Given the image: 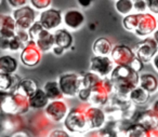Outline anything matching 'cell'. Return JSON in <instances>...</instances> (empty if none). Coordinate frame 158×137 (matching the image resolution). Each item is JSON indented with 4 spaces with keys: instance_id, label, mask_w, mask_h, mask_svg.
Segmentation results:
<instances>
[{
    "instance_id": "obj_1",
    "label": "cell",
    "mask_w": 158,
    "mask_h": 137,
    "mask_svg": "<svg viewBox=\"0 0 158 137\" xmlns=\"http://www.w3.org/2000/svg\"><path fill=\"white\" fill-rule=\"evenodd\" d=\"M110 79L119 96L129 95L130 92L140 84L139 71L126 65H117L110 72Z\"/></svg>"
},
{
    "instance_id": "obj_2",
    "label": "cell",
    "mask_w": 158,
    "mask_h": 137,
    "mask_svg": "<svg viewBox=\"0 0 158 137\" xmlns=\"http://www.w3.org/2000/svg\"><path fill=\"white\" fill-rule=\"evenodd\" d=\"M31 108L28 96L20 92L1 91V110L2 113L9 115H23Z\"/></svg>"
},
{
    "instance_id": "obj_3",
    "label": "cell",
    "mask_w": 158,
    "mask_h": 137,
    "mask_svg": "<svg viewBox=\"0 0 158 137\" xmlns=\"http://www.w3.org/2000/svg\"><path fill=\"white\" fill-rule=\"evenodd\" d=\"M64 126L70 133H84L89 130L85 110L81 108H73L64 119Z\"/></svg>"
},
{
    "instance_id": "obj_4",
    "label": "cell",
    "mask_w": 158,
    "mask_h": 137,
    "mask_svg": "<svg viewBox=\"0 0 158 137\" xmlns=\"http://www.w3.org/2000/svg\"><path fill=\"white\" fill-rule=\"evenodd\" d=\"M59 84L64 96L74 97L81 87V78L76 74H64L59 77Z\"/></svg>"
},
{
    "instance_id": "obj_5",
    "label": "cell",
    "mask_w": 158,
    "mask_h": 137,
    "mask_svg": "<svg viewBox=\"0 0 158 137\" xmlns=\"http://www.w3.org/2000/svg\"><path fill=\"white\" fill-rule=\"evenodd\" d=\"M110 57L116 65L131 66L133 61L136 58V54L130 46L126 44H116L110 52Z\"/></svg>"
},
{
    "instance_id": "obj_6",
    "label": "cell",
    "mask_w": 158,
    "mask_h": 137,
    "mask_svg": "<svg viewBox=\"0 0 158 137\" xmlns=\"http://www.w3.org/2000/svg\"><path fill=\"white\" fill-rule=\"evenodd\" d=\"M41 52L42 51L38 48L36 42L31 39L28 42H26V46L22 50L20 56L21 62L27 67H35L41 59Z\"/></svg>"
},
{
    "instance_id": "obj_7",
    "label": "cell",
    "mask_w": 158,
    "mask_h": 137,
    "mask_svg": "<svg viewBox=\"0 0 158 137\" xmlns=\"http://www.w3.org/2000/svg\"><path fill=\"white\" fill-rule=\"evenodd\" d=\"M158 52V43L154 38H146L138 43L135 54L143 63L153 61L154 56Z\"/></svg>"
},
{
    "instance_id": "obj_8",
    "label": "cell",
    "mask_w": 158,
    "mask_h": 137,
    "mask_svg": "<svg viewBox=\"0 0 158 137\" xmlns=\"http://www.w3.org/2000/svg\"><path fill=\"white\" fill-rule=\"evenodd\" d=\"M13 18L18 25V28L21 29H29L31 26L36 22V13L33 8L29 6H23L21 8L14 10Z\"/></svg>"
},
{
    "instance_id": "obj_9",
    "label": "cell",
    "mask_w": 158,
    "mask_h": 137,
    "mask_svg": "<svg viewBox=\"0 0 158 137\" xmlns=\"http://www.w3.org/2000/svg\"><path fill=\"white\" fill-rule=\"evenodd\" d=\"M114 61L107 55H94L90 61V70L101 77H106L113 71Z\"/></svg>"
},
{
    "instance_id": "obj_10",
    "label": "cell",
    "mask_w": 158,
    "mask_h": 137,
    "mask_svg": "<svg viewBox=\"0 0 158 137\" xmlns=\"http://www.w3.org/2000/svg\"><path fill=\"white\" fill-rule=\"evenodd\" d=\"M68 113V107L62 99L51 100L46 107V115L51 121L61 122Z\"/></svg>"
},
{
    "instance_id": "obj_11",
    "label": "cell",
    "mask_w": 158,
    "mask_h": 137,
    "mask_svg": "<svg viewBox=\"0 0 158 137\" xmlns=\"http://www.w3.org/2000/svg\"><path fill=\"white\" fill-rule=\"evenodd\" d=\"M64 18H62L61 11L56 9H48L44 10L40 13L39 22L46 29H55L62 24V21Z\"/></svg>"
},
{
    "instance_id": "obj_12",
    "label": "cell",
    "mask_w": 158,
    "mask_h": 137,
    "mask_svg": "<svg viewBox=\"0 0 158 137\" xmlns=\"http://www.w3.org/2000/svg\"><path fill=\"white\" fill-rule=\"evenodd\" d=\"M158 23L157 20L154 18L153 14L151 13H141L140 15V21L139 24L136 26L134 33L138 36H148L151 34H154V31L156 30Z\"/></svg>"
},
{
    "instance_id": "obj_13",
    "label": "cell",
    "mask_w": 158,
    "mask_h": 137,
    "mask_svg": "<svg viewBox=\"0 0 158 137\" xmlns=\"http://www.w3.org/2000/svg\"><path fill=\"white\" fill-rule=\"evenodd\" d=\"M89 130H99L104 125L106 120L105 112L100 107H89L85 110Z\"/></svg>"
},
{
    "instance_id": "obj_14",
    "label": "cell",
    "mask_w": 158,
    "mask_h": 137,
    "mask_svg": "<svg viewBox=\"0 0 158 137\" xmlns=\"http://www.w3.org/2000/svg\"><path fill=\"white\" fill-rule=\"evenodd\" d=\"M34 41L36 42L37 46L42 51V52H47L53 49L55 46V37L54 34H51L49 29L44 28L39 31L37 36L35 37Z\"/></svg>"
},
{
    "instance_id": "obj_15",
    "label": "cell",
    "mask_w": 158,
    "mask_h": 137,
    "mask_svg": "<svg viewBox=\"0 0 158 137\" xmlns=\"http://www.w3.org/2000/svg\"><path fill=\"white\" fill-rule=\"evenodd\" d=\"M16 27H18V25H16L14 18L10 15H6V14L1 15V18H0V35H1V38L11 39V38L15 37Z\"/></svg>"
},
{
    "instance_id": "obj_16",
    "label": "cell",
    "mask_w": 158,
    "mask_h": 137,
    "mask_svg": "<svg viewBox=\"0 0 158 137\" xmlns=\"http://www.w3.org/2000/svg\"><path fill=\"white\" fill-rule=\"evenodd\" d=\"M21 78L14 74H0V89L2 92H15L21 83Z\"/></svg>"
},
{
    "instance_id": "obj_17",
    "label": "cell",
    "mask_w": 158,
    "mask_h": 137,
    "mask_svg": "<svg viewBox=\"0 0 158 137\" xmlns=\"http://www.w3.org/2000/svg\"><path fill=\"white\" fill-rule=\"evenodd\" d=\"M64 23L70 29H78L85 22V15L79 10H68L64 14Z\"/></svg>"
},
{
    "instance_id": "obj_18",
    "label": "cell",
    "mask_w": 158,
    "mask_h": 137,
    "mask_svg": "<svg viewBox=\"0 0 158 137\" xmlns=\"http://www.w3.org/2000/svg\"><path fill=\"white\" fill-rule=\"evenodd\" d=\"M28 100H29V105H31V108L41 109V108H46L48 106L49 102H50V98L48 97L44 90L37 89L28 97Z\"/></svg>"
},
{
    "instance_id": "obj_19",
    "label": "cell",
    "mask_w": 158,
    "mask_h": 137,
    "mask_svg": "<svg viewBox=\"0 0 158 137\" xmlns=\"http://www.w3.org/2000/svg\"><path fill=\"white\" fill-rule=\"evenodd\" d=\"M113 50L112 42L105 37H100L93 42L92 51L94 55H108Z\"/></svg>"
},
{
    "instance_id": "obj_20",
    "label": "cell",
    "mask_w": 158,
    "mask_h": 137,
    "mask_svg": "<svg viewBox=\"0 0 158 137\" xmlns=\"http://www.w3.org/2000/svg\"><path fill=\"white\" fill-rule=\"evenodd\" d=\"M54 37H55V46H59L61 48L68 50L70 46H73V36L66 29H57L54 33Z\"/></svg>"
},
{
    "instance_id": "obj_21",
    "label": "cell",
    "mask_w": 158,
    "mask_h": 137,
    "mask_svg": "<svg viewBox=\"0 0 158 137\" xmlns=\"http://www.w3.org/2000/svg\"><path fill=\"white\" fill-rule=\"evenodd\" d=\"M149 92L143 89L142 87H136L130 92L129 98L131 102L135 103L136 105H145L149 100Z\"/></svg>"
},
{
    "instance_id": "obj_22",
    "label": "cell",
    "mask_w": 158,
    "mask_h": 137,
    "mask_svg": "<svg viewBox=\"0 0 158 137\" xmlns=\"http://www.w3.org/2000/svg\"><path fill=\"white\" fill-rule=\"evenodd\" d=\"M140 87L148 91L149 93H155L158 90V80L152 74H143L140 76Z\"/></svg>"
},
{
    "instance_id": "obj_23",
    "label": "cell",
    "mask_w": 158,
    "mask_h": 137,
    "mask_svg": "<svg viewBox=\"0 0 158 137\" xmlns=\"http://www.w3.org/2000/svg\"><path fill=\"white\" fill-rule=\"evenodd\" d=\"M44 92L47 93L48 97L50 98V100H56V99H62V97L64 96L63 92H62L61 87H60L59 81H48L44 87Z\"/></svg>"
},
{
    "instance_id": "obj_24",
    "label": "cell",
    "mask_w": 158,
    "mask_h": 137,
    "mask_svg": "<svg viewBox=\"0 0 158 137\" xmlns=\"http://www.w3.org/2000/svg\"><path fill=\"white\" fill-rule=\"evenodd\" d=\"M18 69V62L11 55H3L0 57V70L6 74H14Z\"/></svg>"
},
{
    "instance_id": "obj_25",
    "label": "cell",
    "mask_w": 158,
    "mask_h": 137,
    "mask_svg": "<svg viewBox=\"0 0 158 137\" xmlns=\"http://www.w3.org/2000/svg\"><path fill=\"white\" fill-rule=\"evenodd\" d=\"M127 135L128 136H132V137H142V136H149V132L151 130L147 128L144 124L139 123V122H135V123L131 124L129 127L127 128Z\"/></svg>"
},
{
    "instance_id": "obj_26",
    "label": "cell",
    "mask_w": 158,
    "mask_h": 137,
    "mask_svg": "<svg viewBox=\"0 0 158 137\" xmlns=\"http://www.w3.org/2000/svg\"><path fill=\"white\" fill-rule=\"evenodd\" d=\"M37 89H39V87H38V84L35 80H31V79H24V80L21 81L20 85H19L16 91L29 97V96H31Z\"/></svg>"
},
{
    "instance_id": "obj_27",
    "label": "cell",
    "mask_w": 158,
    "mask_h": 137,
    "mask_svg": "<svg viewBox=\"0 0 158 137\" xmlns=\"http://www.w3.org/2000/svg\"><path fill=\"white\" fill-rule=\"evenodd\" d=\"M140 15L141 13L136 14H128L125 16V18L123 20V26L125 27L126 30L128 31H134L139 24V21H140Z\"/></svg>"
},
{
    "instance_id": "obj_28",
    "label": "cell",
    "mask_w": 158,
    "mask_h": 137,
    "mask_svg": "<svg viewBox=\"0 0 158 137\" xmlns=\"http://www.w3.org/2000/svg\"><path fill=\"white\" fill-rule=\"evenodd\" d=\"M117 12L123 15H128L134 9V2L132 0H117L115 2Z\"/></svg>"
},
{
    "instance_id": "obj_29",
    "label": "cell",
    "mask_w": 158,
    "mask_h": 137,
    "mask_svg": "<svg viewBox=\"0 0 158 137\" xmlns=\"http://www.w3.org/2000/svg\"><path fill=\"white\" fill-rule=\"evenodd\" d=\"M52 0H31V3L37 10H46L50 7Z\"/></svg>"
},
{
    "instance_id": "obj_30",
    "label": "cell",
    "mask_w": 158,
    "mask_h": 137,
    "mask_svg": "<svg viewBox=\"0 0 158 137\" xmlns=\"http://www.w3.org/2000/svg\"><path fill=\"white\" fill-rule=\"evenodd\" d=\"M22 44H23V41L20 39L18 35L15 37L11 38L10 39V43H9V50L11 51H18L22 48Z\"/></svg>"
},
{
    "instance_id": "obj_31",
    "label": "cell",
    "mask_w": 158,
    "mask_h": 137,
    "mask_svg": "<svg viewBox=\"0 0 158 137\" xmlns=\"http://www.w3.org/2000/svg\"><path fill=\"white\" fill-rule=\"evenodd\" d=\"M147 8L146 0H134V9L138 10L140 13L144 12Z\"/></svg>"
},
{
    "instance_id": "obj_32",
    "label": "cell",
    "mask_w": 158,
    "mask_h": 137,
    "mask_svg": "<svg viewBox=\"0 0 158 137\" xmlns=\"http://www.w3.org/2000/svg\"><path fill=\"white\" fill-rule=\"evenodd\" d=\"M146 3H147V9L152 13L158 14V0H146Z\"/></svg>"
},
{
    "instance_id": "obj_33",
    "label": "cell",
    "mask_w": 158,
    "mask_h": 137,
    "mask_svg": "<svg viewBox=\"0 0 158 137\" xmlns=\"http://www.w3.org/2000/svg\"><path fill=\"white\" fill-rule=\"evenodd\" d=\"M8 3L14 9H18V8H21L23 6H25L26 3V0H8Z\"/></svg>"
},
{
    "instance_id": "obj_34",
    "label": "cell",
    "mask_w": 158,
    "mask_h": 137,
    "mask_svg": "<svg viewBox=\"0 0 158 137\" xmlns=\"http://www.w3.org/2000/svg\"><path fill=\"white\" fill-rule=\"evenodd\" d=\"M50 136H54V137H60V136H63V137H68L69 134L66 133L65 131L63 130H54L50 133Z\"/></svg>"
},
{
    "instance_id": "obj_35",
    "label": "cell",
    "mask_w": 158,
    "mask_h": 137,
    "mask_svg": "<svg viewBox=\"0 0 158 137\" xmlns=\"http://www.w3.org/2000/svg\"><path fill=\"white\" fill-rule=\"evenodd\" d=\"M94 0H77V2L79 3V6L82 8H89Z\"/></svg>"
},
{
    "instance_id": "obj_36",
    "label": "cell",
    "mask_w": 158,
    "mask_h": 137,
    "mask_svg": "<svg viewBox=\"0 0 158 137\" xmlns=\"http://www.w3.org/2000/svg\"><path fill=\"white\" fill-rule=\"evenodd\" d=\"M52 51H53V53H54L55 55L60 56V55H62L64 53L65 49L61 48V46H53V49H52Z\"/></svg>"
},
{
    "instance_id": "obj_37",
    "label": "cell",
    "mask_w": 158,
    "mask_h": 137,
    "mask_svg": "<svg viewBox=\"0 0 158 137\" xmlns=\"http://www.w3.org/2000/svg\"><path fill=\"white\" fill-rule=\"evenodd\" d=\"M151 111H152V112H153V115H155V117L158 119V100H156V102L153 104V106H152Z\"/></svg>"
},
{
    "instance_id": "obj_38",
    "label": "cell",
    "mask_w": 158,
    "mask_h": 137,
    "mask_svg": "<svg viewBox=\"0 0 158 137\" xmlns=\"http://www.w3.org/2000/svg\"><path fill=\"white\" fill-rule=\"evenodd\" d=\"M153 66H154V68H155L156 70L158 71V52H157V54L154 56V58H153Z\"/></svg>"
},
{
    "instance_id": "obj_39",
    "label": "cell",
    "mask_w": 158,
    "mask_h": 137,
    "mask_svg": "<svg viewBox=\"0 0 158 137\" xmlns=\"http://www.w3.org/2000/svg\"><path fill=\"white\" fill-rule=\"evenodd\" d=\"M153 38L156 40V42L158 43V29H157V30L154 31V37H153Z\"/></svg>"
},
{
    "instance_id": "obj_40",
    "label": "cell",
    "mask_w": 158,
    "mask_h": 137,
    "mask_svg": "<svg viewBox=\"0 0 158 137\" xmlns=\"http://www.w3.org/2000/svg\"><path fill=\"white\" fill-rule=\"evenodd\" d=\"M157 23H158V18H157Z\"/></svg>"
}]
</instances>
